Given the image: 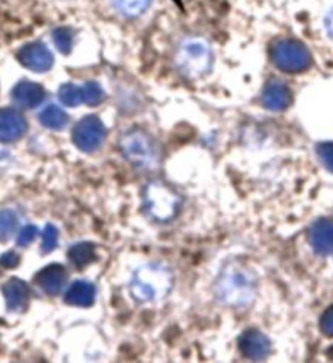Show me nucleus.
Listing matches in <instances>:
<instances>
[{"instance_id": "obj_1", "label": "nucleus", "mask_w": 333, "mask_h": 363, "mask_svg": "<svg viewBox=\"0 0 333 363\" xmlns=\"http://www.w3.org/2000/svg\"><path fill=\"white\" fill-rule=\"evenodd\" d=\"M259 290V277L249 265L229 262L216 280L218 300L229 308H245L254 301Z\"/></svg>"}, {"instance_id": "obj_2", "label": "nucleus", "mask_w": 333, "mask_h": 363, "mask_svg": "<svg viewBox=\"0 0 333 363\" xmlns=\"http://www.w3.org/2000/svg\"><path fill=\"white\" fill-rule=\"evenodd\" d=\"M174 286V274L164 264H147L134 272L130 293L137 303L162 300Z\"/></svg>"}, {"instance_id": "obj_3", "label": "nucleus", "mask_w": 333, "mask_h": 363, "mask_svg": "<svg viewBox=\"0 0 333 363\" xmlns=\"http://www.w3.org/2000/svg\"><path fill=\"white\" fill-rule=\"evenodd\" d=\"M213 66V50L201 38H188L176 52V67L190 79L203 77Z\"/></svg>"}, {"instance_id": "obj_4", "label": "nucleus", "mask_w": 333, "mask_h": 363, "mask_svg": "<svg viewBox=\"0 0 333 363\" xmlns=\"http://www.w3.org/2000/svg\"><path fill=\"white\" fill-rule=\"evenodd\" d=\"M144 208L157 221H170L180 208V196L162 180L149 182L144 189Z\"/></svg>"}, {"instance_id": "obj_5", "label": "nucleus", "mask_w": 333, "mask_h": 363, "mask_svg": "<svg viewBox=\"0 0 333 363\" xmlns=\"http://www.w3.org/2000/svg\"><path fill=\"white\" fill-rule=\"evenodd\" d=\"M120 149L128 162L137 169H152L157 164V147L146 131L131 130L123 135Z\"/></svg>"}, {"instance_id": "obj_6", "label": "nucleus", "mask_w": 333, "mask_h": 363, "mask_svg": "<svg viewBox=\"0 0 333 363\" xmlns=\"http://www.w3.org/2000/svg\"><path fill=\"white\" fill-rule=\"evenodd\" d=\"M273 64L279 71L298 74L307 71L312 64V55L304 43L296 40H279L271 48Z\"/></svg>"}, {"instance_id": "obj_7", "label": "nucleus", "mask_w": 333, "mask_h": 363, "mask_svg": "<svg viewBox=\"0 0 333 363\" xmlns=\"http://www.w3.org/2000/svg\"><path fill=\"white\" fill-rule=\"evenodd\" d=\"M106 138V128L98 116H84L72 130V143L84 152H94L101 147Z\"/></svg>"}, {"instance_id": "obj_8", "label": "nucleus", "mask_w": 333, "mask_h": 363, "mask_svg": "<svg viewBox=\"0 0 333 363\" xmlns=\"http://www.w3.org/2000/svg\"><path fill=\"white\" fill-rule=\"evenodd\" d=\"M18 61L23 64L26 69L33 72H46L50 71L55 64V56L50 48H47L45 43L35 41L25 45L18 51Z\"/></svg>"}, {"instance_id": "obj_9", "label": "nucleus", "mask_w": 333, "mask_h": 363, "mask_svg": "<svg viewBox=\"0 0 333 363\" xmlns=\"http://www.w3.org/2000/svg\"><path fill=\"white\" fill-rule=\"evenodd\" d=\"M239 349L247 359L265 360L271 352V342L260 330L250 329L240 335Z\"/></svg>"}, {"instance_id": "obj_10", "label": "nucleus", "mask_w": 333, "mask_h": 363, "mask_svg": "<svg viewBox=\"0 0 333 363\" xmlns=\"http://www.w3.org/2000/svg\"><path fill=\"white\" fill-rule=\"evenodd\" d=\"M25 116L15 108H0V141L15 143L26 133Z\"/></svg>"}, {"instance_id": "obj_11", "label": "nucleus", "mask_w": 333, "mask_h": 363, "mask_svg": "<svg viewBox=\"0 0 333 363\" xmlns=\"http://www.w3.org/2000/svg\"><path fill=\"white\" fill-rule=\"evenodd\" d=\"M67 270L62 265L51 264L38 272L35 275V281L47 296H56L62 291V288L67 281Z\"/></svg>"}, {"instance_id": "obj_12", "label": "nucleus", "mask_w": 333, "mask_h": 363, "mask_svg": "<svg viewBox=\"0 0 333 363\" xmlns=\"http://www.w3.org/2000/svg\"><path fill=\"white\" fill-rule=\"evenodd\" d=\"M309 242L320 255L333 252V218H320L309 229Z\"/></svg>"}, {"instance_id": "obj_13", "label": "nucleus", "mask_w": 333, "mask_h": 363, "mask_svg": "<svg viewBox=\"0 0 333 363\" xmlns=\"http://www.w3.org/2000/svg\"><path fill=\"white\" fill-rule=\"evenodd\" d=\"M293 101V94L288 85L279 81H270L261 92V105L266 110L281 111L286 110Z\"/></svg>"}, {"instance_id": "obj_14", "label": "nucleus", "mask_w": 333, "mask_h": 363, "mask_svg": "<svg viewBox=\"0 0 333 363\" xmlns=\"http://www.w3.org/2000/svg\"><path fill=\"white\" fill-rule=\"evenodd\" d=\"M12 99L20 108H36L45 100V89L40 84L21 81L13 87Z\"/></svg>"}, {"instance_id": "obj_15", "label": "nucleus", "mask_w": 333, "mask_h": 363, "mask_svg": "<svg viewBox=\"0 0 333 363\" xmlns=\"http://www.w3.org/2000/svg\"><path fill=\"white\" fill-rule=\"evenodd\" d=\"M2 291L10 311H23L30 303V288L23 280L10 279L2 286Z\"/></svg>"}, {"instance_id": "obj_16", "label": "nucleus", "mask_w": 333, "mask_h": 363, "mask_svg": "<svg viewBox=\"0 0 333 363\" xmlns=\"http://www.w3.org/2000/svg\"><path fill=\"white\" fill-rule=\"evenodd\" d=\"M96 298V288L94 283L87 280H77L74 281L69 290L64 295V301L69 306H79V308H87L92 306Z\"/></svg>"}, {"instance_id": "obj_17", "label": "nucleus", "mask_w": 333, "mask_h": 363, "mask_svg": "<svg viewBox=\"0 0 333 363\" xmlns=\"http://www.w3.org/2000/svg\"><path fill=\"white\" fill-rule=\"evenodd\" d=\"M40 123L43 126L50 128V130L61 131L67 126L69 123V115L62 108H59L57 105H47L40 111Z\"/></svg>"}, {"instance_id": "obj_18", "label": "nucleus", "mask_w": 333, "mask_h": 363, "mask_svg": "<svg viewBox=\"0 0 333 363\" xmlns=\"http://www.w3.org/2000/svg\"><path fill=\"white\" fill-rule=\"evenodd\" d=\"M67 257L74 265L85 267V265H90L92 262H95L96 252H95L94 244L79 242V244H75V245H72L71 249H69Z\"/></svg>"}, {"instance_id": "obj_19", "label": "nucleus", "mask_w": 333, "mask_h": 363, "mask_svg": "<svg viewBox=\"0 0 333 363\" xmlns=\"http://www.w3.org/2000/svg\"><path fill=\"white\" fill-rule=\"evenodd\" d=\"M113 7L125 17H139L150 7L152 0H111Z\"/></svg>"}, {"instance_id": "obj_20", "label": "nucleus", "mask_w": 333, "mask_h": 363, "mask_svg": "<svg viewBox=\"0 0 333 363\" xmlns=\"http://www.w3.org/2000/svg\"><path fill=\"white\" fill-rule=\"evenodd\" d=\"M57 95H59V100H61V104L66 106H77L84 101L82 87H77V85L74 84L61 85Z\"/></svg>"}, {"instance_id": "obj_21", "label": "nucleus", "mask_w": 333, "mask_h": 363, "mask_svg": "<svg viewBox=\"0 0 333 363\" xmlns=\"http://www.w3.org/2000/svg\"><path fill=\"white\" fill-rule=\"evenodd\" d=\"M74 30L67 28V26H61V28H56L52 31V40H55V45L62 55H71L74 48Z\"/></svg>"}, {"instance_id": "obj_22", "label": "nucleus", "mask_w": 333, "mask_h": 363, "mask_svg": "<svg viewBox=\"0 0 333 363\" xmlns=\"http://www.w3.org/2000/svg\"><path fill=\"white\" fill-rule=\"evenodd\" d=\"M18 226V220L15 216V213L9 210L0 211V241H5L15 233V229Z\"/></svg>"}, {"instance_id": "obj_23", "label": "nucleus", "mask_w": 333, "mask_h": 363, "mask_svg": "<svg viewBox=\"0 0 333 363\" xmlns=\"http://www.w3.org/2000/svg\"><path fill=\"white\" fill-rule=\"evenodd\" d=\"M82 94H84V101L90 106L100 105L101 101L105 100V92L101 89V85L98 82L90 81L82 87Z\"/></svg>"}, {"instance_id": "obj_24", "label": "nucleus", "mask_w": 333, "mask_h": 363, "mask_svg": "<svg viewBox=\"0 0 333 363\" xmlns=\"http://www.w3.org/2000/svg\"><path fill=\"white\" fill-rule=\"evenodd\" d=\"M57 239H59V231L55 224H47L43 231V242H41V250L43 254L52 252L57 247Z\"/></svg>"}, {"instance_id": "obj_25", "label": "nucleus", "mask_w": 333, "mask_h": 363, "mask_svg": "<svg viewBox=\"0 0 333 363\" xmlns=\"http://www.w3.org/2000/svg\"><path fill=\"white\" fill-rule=\"evenodd\" d=\"M317 156L327 170L333 172V143H322L317 146Z\"/></svg>"}, {"instance_id": "obj_26", "label": "nucleus", "mask_w": 333, "mask_h": 363, "mask_svg": "<svg viewBox=\"0 0 333 363\" xmlns=\"http://www.w3.org/2000/svg\"><path fill=\"white\" fill-rule=\"evenodd\" d=\"M36 236H38V228L33 226V224H28V226H25L20 231L17 242H18V245H21V247H26V245H30L35 241Z\"/></svg>"}, {"instance_id": "obj_27", "label": "nucleus", "mask_w": 333, "mask_h": 363, "mask_svg": "<svg viewBox=\"0 0 333 363\" xmlns=\"http://www.w3.org/2000/svg\"><path fill=\"white\" fill-rule=\"evenodd\" d=\"M320 330L327 337H333V306H330L320 318Z\"/></svg>"}, {"instance_id": "obj_28", "label": "nucleus", "mask_w": 333, "mask_h": 363, "mask_svg": "<svg viewBox=\"0 0 333 363\" xmlns=\"http://www.w3.org/2000/svg\"><path fill=\"white\" fill-rule=\"evenodd\" d=\"M0 264L7 267V269H15V267L20 264V255L15 252V250H9V252H5L2 257H0Z\"/></svg>"}, {"instance_id": "obj_29", "label": "nucleus", "mask_w": 333, "mask_h": 363, "mask_svg": "<svg viewBox=\"0 0 333 363\" xmlns=\"http://www.w3.org/2000/svg\"><path fill=\"white\" fill-rule=\"evenodd\" d=\"M325 26H327V31H329V35L333 38V9L330 10L329 13H327V17H325Z\"/></svg>"}, {"instance_id": "obj_30", "label": "nucleus", "mask_w": 333, "mask_h": 363, "mask_svg": "<svg viewBox=\"0 0 333 363\" xmlns=\"http://www.w3.org/2000/svg\"><path fill=\"white\" fill-rule=\"evenodd\" d=\"M329 357H330V359L333 360V347H332V349L329 350Z\"/></svg>"}]
</instances>
